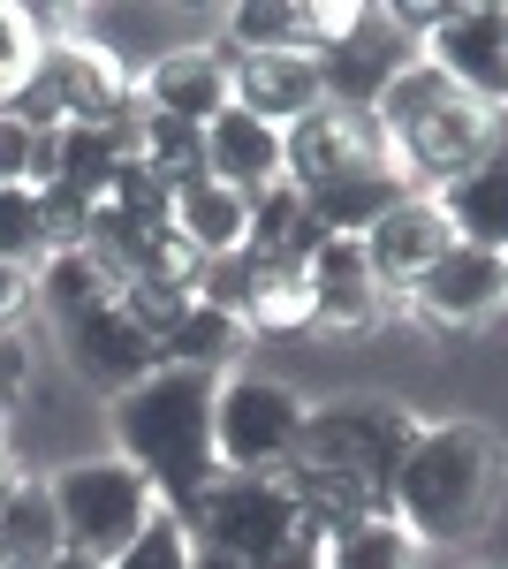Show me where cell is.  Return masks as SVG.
I'll return each mask as SVG.
<instances>
[{
    "mask_svg": "<svg viewBox=\"0 0 508 569\" xmlns=\"http://www.w3.org/2000/svg\"><path fill=\"white\" fill-rule=\"evenodd\" d=\"M501 501V440L486 426H418L387 479V517L410 539H470Z\"/></svg>",
    "mask_w": 508,
    "mask_h": 569,
    "instance_id": "3957f363",
    "label": "cell"
},
{
    "mask_svg": "<svg viewBox=\"0 0 508 569\" xmlns=\"http://www.w3.org/2000/svg\"><path fill=\"white\" fill-rule=\"evenodd\" d=\"M46 493H53V517H61V555H84L99 569L114 562L129 539L152 525V509H160V493L145 486V471H129L122 456L69 463Z\"/></svg>",
    "mask_w": 508,
    "mask_h": 569,
    "instance_id": "5b68a950",
    "label": "cell"
},
{
    "mask_svg": "<svg viewBox=\"0 0 508 569\" xmlns=\"http://www.w3.org/2000/svg\"><path fill=\"white\" fill-rule=\"evenodd\" d=\"M31 61H39V46H31V31H23V16H16V8H0V91L16 84Z\"/></svg>",
    "mask_w": 508,
    "mask_h": 569,
    "instance_id": "f546056e",
    "label": "cell"
},
{
    "mask_svg": "<svg viewBox=\"0 0 508 569\" xmlns=\"http://www.w3.org/2000/svg\"><path fill=\"white\" fill-rule=\"evenodd\" d=\"M243 53H311V8L303 0H243L228 16Z\"/></svg>",
    "mask_w": 508,
    "mask_h": 569,
    "instance_id": "d4e9b609",
    "label": "cell"
},
{
    "mask_svg": "<svg viewBox=\"0 0 508 569\" xmlns=\"http://www.w3.org/2000/svg\"><path fill=\"white\" fill-rule=\"evenodd\" d=\"M0 569H16V562H8V555H0Z\"/></svg>",
    "mask_w": 508,
    "mask_h": 569,
    "instance_id": "f35d334b",
    "label": "cell"
},
{
    "mask_svg": "<svg viewBox=\"0 0 508 569\" xmlns=\"http://www.w3.org/2000/svg\"><path fill=\"white\" fill-rule=\"evenodd\" d=\"M137 168H152L160 190H182V182L206 176V130H190V122H168V114H145V130H137Z\"/></svg>",
    "mask_w": 508,
    "mask_h": 569,
    "instance_id": "603a6c76",
    "label": "cell"
},
{
    "mask_svg": "<svg viewBox=\"0 0 508 569\" xmlns=\"http://www.w3.org/2000/svg\"><path fill=\"white\" fill-rule=\"evenodd\" d=\"M311 61H319L327 107H365V114H372V107H380V91L410 69V61H402V39L380 31V8H365V16H357L335 46H319Z\"/></svg>",
    "mask_w": 508,
    "mask_h": 569,
    "instance_id": "8fae6325",
    "label": "cell"
},
{
    "mask_svg": "<svg viewBox=\"0 0 508 569\" xmlns=\"http://www.w3.org/2000/svg\"><path fill=\"white\" fill-rule=\"evenodd\" d=\"M410 440H418V418L395 402L303 410V433L289 448V471H281V486L297 493V517L319 539L357 525V517H387V479H395Z\"/></svg>",
    "mask_w": 508,
    "mask_h": 569,
    "instance_id": "6da1fadb",
    "label": "cell"
},
{
    "mask_svg": "<svg viewBox=\"0 0 508 569\" xmlns=\"http://www.w3.org/2000/svg\"><path fill=\"white\" fill-rule=\"evenodd\" d=\"M372 160H395V144H387L380 114H365V107H311L303 122L281 130V182H297V190H319Z\"/></svg>",
    "mask_w": 508,
    "mask_h": 569,
    "instance_id": "ba28073f",
    "label": "cell"
},
{
    "mask_svg": "<svg viewBox=\"0 0 508 569\" xmlns=\"http://www.w3.org/2000/svg\"><path fill=\"white\" fill-rule=\"evenodd\" d=\"M190 547H198V539L182 531V517H175V509H152V525L137 531L107 569H190Z\"/></svg>",
    "mask_w": 508,
    "mask_h": 569,
    "instance_id": "83f0119b",
    "label": "cell"
},
{
    "mask_svg": "<svg viewBox=\"0 0 508 569\" xmlns=\"http://www.w3.org/2000/svg\"><path fill=\"white\" fill-rule=\"evenodd\" d=\"M206 176L220 182V190H236V198L273 190V182H281V130L258 122V114H243V107H220L206 122Z\"/></svg>",
    "mask_w": 508,
    "mask_h": 569,
    "instance_id": "9a60e30c",
    "label": "cell"
},
{
    "mask_svg": "<svg viewBox=\"0 0 508 569\" xmlns=\"http://www.w3.org/2000/svg\"><path fill=\"white\" fill-rule=\"evenodd\" d=\"M61 335H69V365H77L84 380H99V388H122L129 395L137 380H152V372H160V342H152V335H145L114 297H107V305H91V311H77Z\"/></svg>",
    "mask_w": 508,
    "mask_h": 569,
    "instance_id": "30bf717a",
    "label": "cell"
},
{
    "mask_svg": "<svg viewBox=\"0 0 508 569\" xmlns=\"http://www.w3.org/2000/svg\"><path fill=\"white\" fill-rule=\"evenodd\" d=\"M236 319L212 305H190L175 319L168 335H160V365H190V372H220V357H236Z\"/></svg>",
    "mask_w": 508,
    "mask_h": 569,
    "instance_id": "484cf974",
    "label": "cell"
},
{
    "mask_svg": "<svg viewBox=\"0 0 508 569\" xmlns=\"http://www.w3.org/2000/svg\"><path fill=\"white\" fill-rule=\"evenodd\" d=\"M501 297H508V251H501Z\"/></svg>",
    "mask_w": 508,
    "mask_h": 569,
    "instance_id": "74e56055",
    "label": "cell"
},
{
    "mask_svg": "<svg viewBox=\"0 0 508 569\" xmlns=\"http://www.w3.org/2000/svg\"><path fill=\"white\" fill-rule=\"evenodd\" d=\"M448 243H456V236H448L440 206H432V198H402V206L365 236V259H372V281H380V289H387V281H402V289H410V281H418Z\"/></svg>",
    "mask_w": 508,
    "mask_h": 569,
    "instance_id": "ac0fdd59",
    "label": "cell"
},
{
    "mask_svg": "<svg viewBox=\"0 0 508 569\" xmlns=\"http://www.w3.org/2000/svg\"><path fill=\"white\" fill-rule=\"evenodd\" d=\"M380 130L387 144H395V160L410 168V176H464L470 160L494 144V122H486V107L470 99V91H456L432 61H418V69H402L395 84L380 91Z\"/></svg>",
    "mask_w": 508,
    "mask_h": 569,
    "instance_id": "277c9868",
    "label": "cell"
},
{
    "mask_svg": "<svg viewBox=\"0 0 508 569\" xmlns=\"http://www.w3.org/2000/svg\"><path fill=\"white\" fill-rule=\"evenodd\" d=\"M168 228L198 259H228V251H243V236H251V198H236V190H220L212 176H198V182L175 190Z\"/></svg>",
    "mask_w": 508,
    "mask_h": 569,
    "instance_id": "d6986e66",
    "label": "cell"
},
{
    "mask_svg": "<svg viewBox=\"0 0 508 569\" xmlns=\"http://www.w3.org/2000/svg\"><path fill=\"white\" fill-rule=\"evenodd\" d=\"M190 569H243V562H228V555H212V547H190Z\"/></svg>",
    "mask_w": 508,
    "mask_h": 569,
    "instance_id": "e575fe53",
    "label": "cell"
},
{
    "mask_svg": "<svg viewBox=\"0 0 508 569\" xmlns=\"http://www.w3.org/2000/svg\"><path fill=\"white\" fill-rule=\"evenodd\" d=\"M297 433H303V402L281 380H228V388L212 395V456L228 471L289 463Z\"/></svg>",
    "mask_w": 508,
    "mask_h": 569,
    "instance_id": "52a82bcc",
    "label": "cell"
},
{
    "mask_svg": "<svg viewBox=\"0 0 508 569\" xmlns=\"http://www.w3.org/2000/svg\"><path fill=\"white\" fill-rule=\"evenodd\" d=\"M440 220H448V236L456 243H478V251H508V137H494L478 160H470L464 176L440 182Z\"/></svg>",
    "mask_w": 508,
    "mask_h": 569,
    "instance_id": "4fadbf2b",
    "label": "cell"
},
{
    "mask_svg": "<svg viewBox=\"0 0 508 569\" xmlns=\"http://www.w3.org/2000/svg\"><path fill=\"white\" fill-rule=\"evenodd\" d=\"M31 305V266H0V327Z\"/></svg>",
    "mask_w": 508,
    "mask_h": 569,
    "instance_id": "d6a6232c",
    "label": "cell"
},
{
    "mask_svg": "<svg viewBox=\"0 0 508 569\" xmlns=\"http://www.w3.org/2000/svg\"><path fill=\"white\" fill-rule=\"evenodd\" d=\"M8 182L31 190V130H23L16 114H0V190H8Z\"/></svg>",
    "mask_w": 508,
    "mask_h": 569,
    "instance_id": "4dcf8cb0",
    "label": "cell"
},
{
    "mask_svg": "<svg viewBox=\"0 0 508 569\" xmlns=\"http://www.w3.org/2000/svg\"><path fill=\"white\" fill-rule=\"evenodd\" d=\"M410 297H418V311H432V319L470 327V319H486L494 305H508L501 297V259L478 251V243H448V251L410 281Z\"/></svg>",
    "mask_w": 508,
    "mask_h": 569,
    "instance_id": "5bb4252c",
    "label": "cell"
},
{
    "mask_svg": "<svg viewBox=\"0 0 508 569\" xmlns=\"http://www.w3.org/2000/svg\"><path fill=\"white\" fill-rule=\"evenodd\" d=\"M425 61L478 107H508V8H440Z\"/></svg>",
    "mask_w": 508,
    "mask_h": 569,
    "instance_id": "9c48e42d",
    "label": "cell"
},
{
    "mask_svg": "<svg viewBox=\"0 0 508 569\" xmlns=\"http://www.w3.org/2000/svg\"><path fill=\"white\" fill-rule=\"evenodd\" d=\"M16 380H23V350H16V342H8V335H0V395L16 388Z\"/></svg>",
    "mask_w": 508,
    "mask_h": 569,
    "instance_id": "836d02e7",
    "label": "cell"
},
{
    "mask_svg": "<svg viewBox=\"0 0 508 569\" xmlns=\"http://www.w3.org/2000/svg\"><path fill=\"white\" fill-rule=\"evenodd\" d=\"M8 493H16V479H8V471H0V501H8Z\"/></svg>",
    "mask_w": 508,
    "mask_h": 569,
    "instance_id": "8d00e7d4",
    "label": "cell"
},
{
    "mask_svg": "<svg viewBox=\"0 0 508 569\" xmlns=\"http://www.w3.org/2000/svg\"><path fill=\"white\" fill-rule=\"evenodd\" d=\"M327 569H418V539L395 517H357V525L327 531Z\"/></svg>",
    "mask_w": 508,
    "mask_h": 569,
    "instance_id": "7402d4cb",
    "label": "cell"
},
{
    "mask_svg": "<svg viewBox=\"0 0 508 569\" xmlns=\"http://www.w3.org/2000/svg\"><path fill=\"white\" fill-rule=\"evenodd\" d=\"M212 395H220V372L160 365L152 380H137L114 402L122 463L145 471V486L160 493V509H175V517H190V501L220 479V456H212Z\"/></svg>",
    "mask_w": 508,
    "mask_h": 569,
    "instance_id": "7a4b0ae2",
    "label": "cell"
},
{
    "mask_svg": "<svg viewBox=\"0 0 508 569\" xmlns=\"http://www.w3.org/2000/svg\"><path fill=\"white\" fill-rule=\"evenodd\" d=\"M303 289H311V319L319 327H365L380 311V281L357 236H327L311 259H303Z\"/></svg>",
    "mask_w": 508,
    "mask_h": 569,
    "instance_id": "e0dca14e",
    "label": "cell"
},
{
    "mask_svg": "<svg viewBox=\"0 0 508 569\" xmlns=\"http://www.w3.org/2000/svg\"><path fill=\"white\" fill-rule=\"evenodd\" d=\"M0 555L16 569H46L61 555V517H53V493L46 486L16 479V493L0 501Z\"/></svg>",
    "mask_w": 508,
    "mask_h": 569,
    "instance_id": "ffe728a7",
    "label": "cell"
},
{
    "mask_svg": "<svg viewBox=\"0 0 508 569\" xmlns=\"http://www.w3.org/2000/svg\"><path fill=\"white\" fill-rule=\"evenodd\" d=\"M228 107H243L258 122L289 130L311 107H327L319 61H311V53H228Z\"/></svg>",
    "mask_w": 508,
    "mask_h": 569,
    "instance_id": "7c38bea8",
    "label": "cell"
},
{
    "mask_svg": "<svg viewBox=\"0 0 508 569\" xmlns=\"http://www.w3.org/2000/svg\"><path fill=\"white\" fill-rule=\"evenodd\" d=\"M137 99H145V114H168V122H190V130H206L212 114L228 107V53H212V46L160 53Z\"/></svg>",
    "mask_w": 508,
    "mask_h": 569,
    "instance_id": "2e32d148",
    "label": "cell"
},
{
    "mask_svg": "<svg viewBox=\"0 0 508 569\" xmlns=\"http://www.w3.org/2000/svg\"><path fill=\"white\" fill-rule=\"evenodd\" d=\"M31 289H39V305L53 311V319H61V327H69V319H77V311L107 305V297H114V289H122V281H114V273H107V259H91V251H53V259L39 266V281H31Z\"/></svg>",
    "mask_w": 508,
    "mask_h": 569,
    "instance_id": "44dd1931",
    "label": "cell"
},
{
    "mask_svg": "<svg viewBox=\"0 0 508 569\" xmlns=\"http://www.w3.org/2000/svg\"><path fill=\"white\" fill-rule=\"evenodd\" d=\"M122 160H129V152H122V137H114V130H84V122H69V130H61V176H53V182L99 206Z\"/></svg>",
    "mask_w": 508,
    "mask_h": 569,
    "instance_id": "4316f807",
    "label": "cell"
},
{
    "mask_svg": "<svg viewBox=\"0 0 508 569\" xmlns=\"http://www.w3.org/2000/svg\"><path fill=\"white\" fill-rule=\"evenodd\" d=\"M182 531H190L198 547H212V555H228V562L266 569L303 531V517H297V493L273 479V471H220V479L190 501Z\"/></svg>",
    "mask_w": 508,
    "mask_h": 569,
    "instance_id": "8992f818",
    "label": "cell"
},
{
    "mask_svg": "<svg viewBox=\"0 0 508 569\" xmlns=\"http://www.w3.org/2000/svg\"><path fill=\"white\" fill-rule=\"evenodd\" d=\"M46 259V236H39V190L8 182L0 190V266H31Z\"/></svg>",
    "mask_w": 508,
    "mask_h": 569,
    "instance_id": "f1b7e54d",
    "label": "cell"
},
{
    "mask_svg": "<svg viewBox=\"0 0 508 569\" xmlns=\"http://www.w3.org/2000/svg\"><path fill=\"white\" fill-rule=\"evenodd\" d=\"M243 259H251V305H243V319L251 327H303L311 319L303 259H258V251H243Z\"/></svg>",
    "mask_w": 508,
    "mask_h": 569,
    "instance_id": "cb8c5ba5",
    "label": "cell"
},
{
    "mask_svg": "<svg viewBox=\"0 0 508 569\" xmlns=\"http://www.w3.org/2000/svg\"><path fill=\"white\" fill-rule=\"evenodd\" d=\"M46 569H99V562H84V555H53Z\"/></svg>",
    "mask_w": 508,
    "mask_h": 569,
    "instance_id": "d590c367",
    "label": "cell"
},
{
    "mask_svg": "<svg viewBox=\"0 0 508 569\" xmlns=\"http://www.w3.org/2000/svg\"><path fill=\"white\" fill-rule=\"evenodd\" d=\"M319 547H327V539L303 525V531H297V539H289V547H281V555H273L266 569H327V555H319Z\"/></svg>",
    "mask_w": 508,
    "mask_h": 569,
    "instance_id": "1f68e13d",
    "label": "cell"
}]
</instances>
